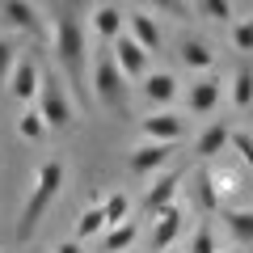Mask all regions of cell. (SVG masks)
<instances>
[{"instance_id": "484cf974", "label": "cell", "mask_w": 253, "mask_h": 253, "mask_svg": "<svg viewBox=\"0 0 253 253\" xmlns=\"http://www.w3.org/2000/svg\"><path fill=\"white\" fill-rule=\"evenodd\" d=\"M194 13H203V17H211V21H224V26L236 21V4H232V0H199Z\"/></svg>"}, {"instance_id": "9a60e30c", "label": "cell", "mask_w": 253, "mask_h": 253, "mask_svg": "<svg viewBox=\"0 0 253 253\" xmlns=\"http://www.w3.org/2000/svg\"><path fill=\"white\" fill-rule=\"evenodd\" d=\"M228 144H232V126L228 123H207L203 135L194 139V156H199L203 165H211L219 152H228Z\"/></svg>"}, {"instance_id": "1f68e13d", "label": "cell", "mask_w": 253, "mask_h": 253, "mask_svg": "<svg viewBox=\"0 0 253 253\" xmlns=\"http://www.w3.org/2000/svg\"><path fill=\"white\" fill-rule=\"evenodd\" d=\"M169 253H186V249H169Z\"/></svg>"}, {"instance_id": "d6986e66", "label": "cell", "mask_w": 253, "mask_h": 253, "mask_svg": "<svg viewBox=\"0 0 253 253\" xmlns=\"http://www.w3.org/2000/svg\"><path fill=\"white\" fill-rule=\"evenodd\" d=\"M106 211H101V194H97V199H93L89 203V207H84L81 211V215H76V241H93V236H101V232H106Z\"/></svg>"}, {"instance_id": "7a4b0ae2", "label": "cell", "mask_w": 253, "mask_h": 253, "mask_svg": "<svg viewBox=\"0 0 253 253\" xmlns=\"http://www.w3.org/2000/svg\"><path fill=\"white\" fill-rule=\"evenodd\" d=\"M63 177H68V165H63L59 156H51V161H42V165H38L34 186H30V199H26V207H21V224H17V236H21V241H30V236L38 232L42 215L51 211V203L59 199Z\"/></svg>"}, {"instance_id": "7c38bea8", "label": "cell", "mask_w": 253, "mask_h": 253, "mask_svg": "<svg viewBox=\"0 0 253 253\" xmlns=\"http://www.w3.org/2000/svg\"><path fill=\"white\" fill-rule=\"evenodd\" d=\"M126 34L135 38L148 55H156L165 46V30H161V21H156L148 9H126Z\"/></svg>"}, {"instance_id": "f546056e", "label": "cell", "mask_w": 253, "mask_h": 253, "mask_svg": "<svg viewBox=\"0 0 253 253\" xmlns=\"http://www.w3.org/2000/svg\"><path fill=\"white\" fill-rule=\"evenodd\" d=\"M55 253H84V245H81V241H76V236H72V241L55 245Z\"/></svg>"}, {"instance_id": "ac0fdd59", "label": "cell", "mask_w": 253, "mask_h": 253, "mask_svg": "<svg viewBox=\"0 0 253 253\" xmlns=\"http://www.w3.org/2000/svg\"><path fill=\"white\" fill-rule=\"evenodd\" d=\"M0 21H4L9 30L34 34L38 30V4H30V0H4V4H0Z\"/></svg>"}, {"instance_id": "8992f818", "label": "cell", "mask_w": 253, "mask_h": 253, "mask_svg": "<svg viewBox=\"0 0 253 253\" xmlns=\"http://www.w3.org/2000/svg\"><path fill=\"white\" fill-rule=\"evenodd\" d=\"M89 26H93L97 46H114L118 38L126 34V9H123V4L101 0V4H93V9H89Z\"/></svg>"}, {"instance_id": "ba28073f", "label": "cell", "mask_w": 253, "mask_h": 253, "mask_svg": "<svg viewBox=\"0 0 253 253\" xmlns=\"http://www.w3.org/2000/svg\"><path fill=\"white\" fill-rule=\"evenodd\" d=\"M173 152H177V144H152V139H139V144L131 148V156H126V165H131L135 177H156V173L169 165Z\"/></svg>"}, {"instance_id": "603a6c76", "label": "cell", "mask_w": 253, "mask_h": 253, "mask_svg": "<svg viewBox=\"0 0 253 253\" xmlns=\"http://www.w3.org/2000/svg\"><path fill=\"white\" fill-rule=\"evenodd\" d=\"M17 135L26 139V144H42V139L51 135V131H46V123H42V114H38L34 106L17 114Z\"/></svg>"}, {"instance_id": "e0dca14e", "label": "cell", "mask_w": 253, "mask_h": 253, "mask_svg": "<svg viewBox=\"0 0 253 253\" xmlns=\"http://www.w3.org/2000/svg\"><path fill=\"white\" fill-rule=\"evenodd\" d=\"M177 55H181V63H186V72L211 76V68H215V51H211L207 38H181Z\"/></svg>"}, {"instance_id": "83f0119b", "label": "cell", "mask_w": 253, "mask_h": 253, "mask_svg": "<svg viewBox=\"0 0 253 253\" xmlns=\"http://www.w3.org/2000/svg\"><path fill=\"white\" fill-rule=\"evenodd\" d=\"M17 46L9 42V38H0V89H9V76H13V68H17Z\"/></svg>"}, {"instance_id": "f1b7e54d", "label": "cell", "mask_w": 253, "mask_h": 253, "mask_svg": "<svg viewBox=\"0 0 253 253\" xmlns=\"http://www.w3.org/2000/svg\"><path fill=\"white\" fill-rule=\"evenodd\" d=\"M228 152H236L245 169H253V135H249V131H232V144H228Z\"/></svg>"}, {"instance_id": "5bb4252c", "label": "cell", "mask_w": 253, "mask_h": 253, "mask_svg": "<svg viewBox=\"0 0 253 253\" xmlns=\"http://www.w3.org/2000/svg\"><path fill=\"white\" fill-rule=\"evenodd\" d=\"M181 232H186V211H181V207L161 211V215L152 219V249H156V253H169L173 241H177Z\"/></svg>"}, {"instance_id": "8fae6325", "label": "cell", "mask_w": 253, "mask_h": 253, "mask_svg": "<svg viewBox=\"0 0 253 253\" xmlns=\"http://www.w3.org/2000/svg\"><path fill=\"white\" fill-rule=\"evenodd\" d=\"M181 135H186V114L177 110H152L144 118V139L152 144H181Z\"/></svg>"}, {"instance_id": "cb8c5ba5", "label": "cell", "mask_w": 253, "mask_h": 253, "mask_svg": "<svg viewBox=\"0 0 253 253\" xmlns=\"http://www.w3.org/2000/svg\"><path fill=\"white\" fill-rule=\"evenodd\" d=\"M101 211H106V224L118 228L131 219V199H126L123 190H110V194H101Z\"/></svg>"}, {"instance_id": "3957f363", "label": "cell", "mask_w": 253, "mask_h": 253, "mask_svg": "<svg viewBox=\"0 0 253 253\" xmlns=\"http://www.w3.org/2000/svg\"><path fill=\"white\" fill-rule=\"evenodd\" d=\"M34 110L42 114L46 131H68L76 123V106H72V89L59 72H42V89H38Z\"/></svg>"}, {"instance_id": "4dcf8cb0", "label": "cell", "mask_w": 253, "mask_h": 253, "mask_svg": "<svg viewBox=\"0 0 253 253\" xmlns=\"http://www.w3.org/2000/svg\"><path fill=\"white\" fill-rule=\"evenodd\" d=\"M219 253H241V249H219Z\"/></svg>"}, {"instance_id": "277c9868", "label": "cell", "mask_w": 253, "mask_h": 253, "mask_svg": "<svg viewBox=\"0 0 253 253\" xmlns=\"http://www.w3.org/2000/svg\"><path fill=\"white\" fill-rule=\"evenodd\" d=\"M93 97H97L101 110H118V101H123L126 93V76L118 72V63H114V51L110 46H93Z\"/></svg>"}, {"instance_id": "6da1fadb", "label": "cell", "mask_w": 253, "mask_h": 253, "mask_svg": "<svg viewBox=\"0 0 253 253\" xmlns=\"http://www.w3.org/2000/svg\"><path fill=\"white\" fill-rule=\"evenodd\" d=\"M51 51L63 68V81L76 97H89L84 84V59H89V38H84V21L76 9H51Z\"/></svg>"}, {"instance_id": "5b68a950", "label": "cell", "mask_w": 253, "mask_h": 253, "mask_svg": "<svg viewBox=\"0 0 253 253\" xmlns=\"http://www.w3.org/2000/svg\"><path fill=\"white\" fill-rule=\"evenodd\" d=\"M181 181H186V173H181V169H165V173H156L152 186H148V190H144V199H139V211H144L148 219H156L161 211L177 207V190H181Z\"/></svg>"}, {"instance_id": "44dd1931", "label": "cell", "mask_w": 253, "mask_h": 253, "mask_svg": "<svg viewBox=\"0 0 253 253\" xmlns=\"http://www.w3.org/2000/svg\"><path fill=\"white\" fill-rule=\"evenodd\" d=\"M228 97H232V110H249L253 106V63H241V68L232 72Z\"/></svg>"}, {"instance_id": "9c48e42d", "label": "cell", "mask_w": 253, "mask_h": 253, "mask_svg": "<svg viewBox=\"0 0 253 253\" xmlns=\"http://www.w3.org/2000/svg\"><path fill=\"white\" fill-rule=\"evenodd\" d=\"M219 97H224V81H219L215 72H211V76H199V81L186 84V110H190V114H199V118L215 114V110H219Z\"/></svg>"}, {"instance_id": "ffe728a7", "label": "cell", "mask_w": 253, "mask_h": 253, "mask_svg": "<svg viewBox=\"0 0 253 253\" xmlns=\"http://www.w3.org/2000/svg\"><path fill=\"white\" fill-rule=\"evenodd\" d=\"M135 241H139V224H135V219H126V224L101 232V253H131Z\"/></svg>"}, {"instance_id": "d4e9b609", "label": "cell", "mask_w": 253, "mask_h": 253, "mask_svg": "<svg viewBox=\"0 0 253 253\" xmlns=\"http://www.w3.org/2000/svg\"><path fill=\"white\" fill-rule=\"evenodd\" d=\"M228 42H232V51L253 55V17H236L228 26Z\"/></svg>"}, {"instance_id": "4316f807", "label": "cell", "mask_w": 253, "mask_h": 253, "mask_svg": "<svg viewBox=\"0 0 253 253\" xmlns=\"http://www.w3.org/2000/svg\"><path fill=\"white\" fill-rule=\"evenodd\" d=\"M186 253H219V245H215V228L203 219L194 232H190V241H186Z\"/></svg>"}, {"instance_id": "30bf717a", "label": "cell", "mask_w": 253, "mask_h": 253, "mask_svg": "<svg viewBox=\"0 0 253 253\" xmlns=\"http://www.w3.org/2000/svg\"><path fill=\"white\" fill-rule=\"evenodd\" d=\"M110 51H114V63H118V72H123L126 81H144V76L152 72V55H148L131 34H123Z\"/></svg>"}, {"instance_id": "52a82bcc", "label": "cell", "mask_w": 253, "mask_h": 253, "mask_svg": "<svg viewBox=\"0 0 253 253\" xmlns=\"http://www.w3.org/2000/svg\"><path fill=\"white\" fill-rule=\"evenodd\" d=\"M38 89H42V68H38L34 55H21L17 68H13V76H9V97L30 110L38 101Z\"/></svg>"}, {"instance_id": "2e32d148", "label": "cell", "mask_w": 253, "mask_h": 253, "mask_svg": "<svg viewBox=\"0 0 253 253\" xmlns=\"http://www.w3.org/2000/svg\"><path fill=\"white\" fill-rule=\"evenodd\" d=\"M224 232L232 236V249H249L253 245V207H224Z\"/></svg>"}, {"instance_id": "4fadbf2b", "label": "cell", "mask_w": 253, "mask_h": 253, "mask_svg": "<svg viewBox=\"0 0 253 253\" xmlns=\"http://www.w3.org/2000/svg\"><path fill=\"white\" fill-rule=\"evenodd\" d=\"M139 93H144V101L152 110H173L181 84H177V76H173V72H148L144 81H139Z\"/></svg>"}, {"instance_id": "7402d4cb", "label": "cell", "mask_w": 253, "mask_h": 253, "mask_svg": "<svg viewBox=\"0 0 253 253\" xmlns=\"http://www.w3.org/2000/svg\"><path fill=\"white\" fill-rule=\"evenodd\" d=\"M194 181H199V207H203V211H224V199H219V186H215V173H211L207 165L194 173Z\"/></svg>"}]
</instances>
